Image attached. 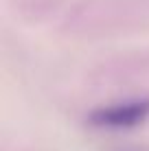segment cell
<instances>
[{
	"label": "cell",
	"mask_w": 149,
	"mask_h": 151,
	"mask_svg": "<svg viewBox=\"0 0 149 151\" xmlns=\"http://www.w3.org/2000/svg\"><path fill=\"white\" fill-rule=\"evenodd\" d=\"M149 118V99H136L125 101L119 105L99 107L88 116V123L92 127L101 129H132L138 127Z\"/></svg>",
	"instance_id": "6da1fadb"
}]
</instances>
